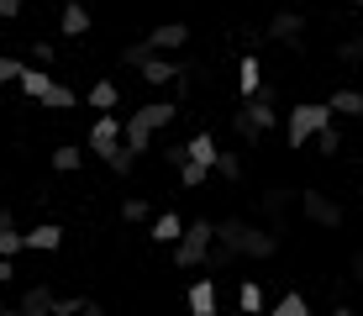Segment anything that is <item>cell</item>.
I'll return each instance as SVG.
<instances>
[{
  "instance_id": "8d00e7d4",
  "label": "cell",
  "mask_w": 363,
  "mask_h": 316,
  "mask_svg": "<svg viewBox=\"0 0 363 316\" xmlns=\"http://www.w3.org/2000/svg\"><path fill=\"white\" fill-rule=\"evenodd\" d=\"M227 263H232V253L221 248V243H211V253H206V269H211V274H221Z\"/></svg>"
},
{
  "instance_id": "ba28073f",
  "label": "cell",
  "mask_w": 363,
  "mask_h": 316,
  "mask_svg": "<svg viewBox=\"0 0 363 316\" xmlns=\"http://www.w3.org/2000/svg\"><path fill=\"white\" fill-rule=\"evenodd\" d=\"M184 306H190V316H216V274H206V280H195L190 290H184Z\"/></svg>"
},
{
  "instance_id": "9a60e30c",
  "label": "cell",
  "mask_w": 363,
  "mask_h": 316,
  "mask_svg": "<svg viewBox=\"0 0 363 316\" xmlns=\"http://www.w3.org/2000/svg\"><path fill=\"white\" fill-rule=\"evenodd\" d=\"M90 27H95V21H90V11H84L79 0H69V6H64V16H58V32H64V37H84Z\"/></svg>"
},
{
  "instance_id": "8992f818",
  "label": "cell",
  "mask_w": 363,
  "mask_h": 316,
  "mask_svg": "<svg viewBox=\"0 0 363 316\" xmlns=\"http://www.w3.org/2000/svg\"><path fill=\"white\" fill-rule=\"evenodd\" d=\"M300 206L316 227H342V206L327 195V190H300Z\"/></svg>"
},
{
  "instance_id": "9c48e42d",
  "label": "cell",
  "mask_w": 363,
  "mask_h": 316,
  "mask_svg": "<svg viewBox=\"0 0 363 316\" xmlns=\"http://www.w3.org/2000/svg\"><path fill=\"white\" fill-rule=\"evenodd\" d=\"M16 311H21V316H48V311H53V285H48V280L27 285V290L16 295Z\"/></svg>"
},
{
  "instance_id": "603a6c76",
  "label": "cell",
  "mask_w": 363,
  "mask_h": 316,
  "mask_svg": "<svg viewBox=\"0 0 363 316\" xmlns=\"http://www.w3.org/2000/svg\"><path fill=\"white\" fill-rule=\"evenodd\" d=\"M269 316H311V300L300 295V290H284V295L269 306Z\"/></svg>"
},
{
  "instance_id": "60d3db41",
  "label": "cell",
  "mask_w": 363,
  "mask_h": 316,
  "mask_svg": "<svg viewBox=\"0 0 363 316\" xmlns=\"http://www.w3.org/2000/svg\"><path fill=\"white\" fill-rule=\"evenodd\" d=\"M164 158L174 163V169H184V143H174V148H164Z\"/></svg>"
},
{
  "instance_id": "e0dca14e",
  "label": "cell",
  "mask_w": 363,
  "mask_h": 316,
  "mask_svg": "<svg viewBox=\"0 0 363 316\" xmlns=\"http://www.w3.org/2000/svg\"><path fill=\"white\" fill-rule=\"evenodd\" d=\"M216 153H221V148H216V137H211V132H195L190 143H184V158H190V163H206V169L216 163Z\"/></svg>"
},
{
  "instance_id": "e575fe53",
  "label": "cell",
  "mask_w": 363,
  "mask_h": 316,
  "mask_svg": "<svg viewBox=\"0 0 363 316\" xmlns=\"http://www.w3.org/2000/svg\"><path fill=\"white\" fill-rule=\"evenodd\" d=\"M147 217V200L143 195H127V200H121V222H143Z\"/></svg>"
},
{
  "instance_id": "ac0fdd59",
  "label": "cell",
  "mask_w": 363,
  "mask_h": 316,
  "mask_svg": "<svg viewBox=\"0 0 363 316\" xmlns=\"http://www.w3.org/2000/svg\"><path fill=\"white\" fill-rule=\"evenodd\" d=\"M16 90L27 95V100H48V90H53V74H48V69H27V74L16 80Z\"/></svg>"
},
{
  "instance_id": "d590c367",
  "label": "cell",
  "mask_w": 363,
  "mask_h": 316,
  "mask_svg": "<svg viewBox=\"0 0 363 316\" xmlns=\"http://www.w3.org/2000/svg\"><path fill=\"white\" fill-rule=\"evenodd\" d=\"M21 248H27V237H21V232H0V258H16Z\"/></svg>"
},
{
  "instance_id": "277c9868",
  "label": "cell",
  "mask_w": 363,
  "mask_h": 316,
  "mask_svg": "<svg viewBox=\"0 0 363 316\" xmlns=\"http://www.w3.org/2000/svg\"><path fill=\"white\" fill-rule=\"evenodd\" d=\"M121 126H127V121H116L111 111H106V116H95V126H90V153H95L100 163L121 148Z\"/></svg>"
},
{
  "instance_id": "1f68e13d",
  "label": "cell",
  "mask_w": 363,
  "mask_h": 316,
  "mask_svg": "<svg viewBox=\"0 0 363 316\" xmlns=\"http://www.w3.org/2000/svg\"><path fill=\"white\" fill-rule=\"evenodd\" d=\"M158 53L147 43H132V48H121V63H132V69H143V63H153Z\"/></svg>"
},
{
  "instance_id": "cb8c5ba5",
  "label": "cell",
  "mask_w": 363,
  "mask_h": 316,
  "mask_svg": "<svg viewBox=\"0 0 363 316\" xmlns=\"http://www.w3.org/2000/svg\"><path fill=\"white\" fill-rule=\"evenodd\" d=\"M327 106H332V116H363V90H337Z\"/></svg>"
},
{
  "instance_id": "4dcf8cb0",
  "label": "cell",
  "mask_w": 363,
  "mask_h": 316,
  "mask_svg": "<svg viewBox=\"0 0 363 316\" xmlns=\"http://www.w3.org/2000/svg\"><path fill=\"white\" fill-rule=\"evenodd\" d=\"M179 180H184V190H200V185H206V180H211V169H206V163H190V158H184V169H179Z\"/></svg>"
},
{
  "instance_id": "52a82bcc",
  "label": "cell",
  "mask_w": 363,
  "mask_h": 316,
  "mask_svg": "<svg viewBox=\"0 0 363 316\" xmlns=\"http://www.w3.org/2000/svg\"><path fill=\"white\" fill-rule=\"evenodd\" d=\"M143 43L153 48L158 58H169V53H179V48L190 43V27H184V21H164V27H153V32L143 37Z\"/></svg>"
},
{
  "instance_id": "6da1fadb",
  "label": "cell",
  "mask_w": 363,
  "mask_h": 316,
  "mask_svg": "<svg viewBox=\"0 0 363 316\" xmlns=\"http://www.w3.org/2000/svg\"><path fill=\"white\" fill-rule=\"evenodd\" d=\"M274 106H279V90H274V85H264V90H258L253 100H242V111H237L232 116V126H237V137H247V143H258V137L264 132H274Z\"/></svg>"
},
{
  "instance_id": "d4e9b609",
  "label": "cell",
  "mask_w": 363,
  "mask_h": 316,
  "mask_svg": "<svg viewBox=\"0 0 363 316\" xmlns=\"http://www.w3.org/2000/svg\"><path fill=\"white\" fill-rule=\"evenodd\" d=\"M211 174H221L227 185H237V180H242V158H237L232 148H227V153H216V163H211Z\"/></svg>"
},
{
  "instance_id": "74e56055",
  "label": "cell",
  "mask_w": 363,
  "mask_h": 316,
  "mask_svg": "<svg viewBox=\"0 0 363 316\" xmlns=\"http://www.w3.org/2000/svg\"><path fill=\"white\" fill-rule=\"evenodd\" d=\"M337 58H342V63H363V48H358V37H353V43H342V48H337Z\"/></svg>"
},
{
  "instance_id": "7bdbcfd3",
  "label": "cell",
  "mask_w": 363,
  "mask_h": 316,
  "mask_svg": "<svg viewBox=\"0 0 363 316\" xmlns=\"http://www.w3.org/2000/svg\"><path fill=\"white\" fill-rule=\"evenodd\" d=\"M16 280V258H0V285H11Z\"/></svg>"
},
{
  "instance_id": "4fadbf2b",
  "label": "cell",
  "mask_w": 363,
  "mask_h": 316,
  "mask_svg": "<svg viewBox=\"0 0 363 316\" xmlns=\"http://www.w3.org/2000/svg\"><path fill=\"white\" fill-rule=\"evenodd\" d=\"M274 253H279V232L247 227V237H242V258H274Z\"/></svg>"
},
{
  "instance_id": "44dd1931",
  "label": "cell",
  "mask_w": 363,
  "mask_h": 316,
  "mask_svg": "<svg viewBox=\"0 0 363 316\" xmlns=\"http://www.w3.org/2000/svg\"><path fill=\"white\" fill-rule=\"evenodd\" d=\"M237 306H242V316H264V285L242 280V285H237Z\"/></svg>"
},
{
  "instance_id": "f1b7e54d",
  "label": "cell",
  "mask_w": 363,
  "mask_h": 316,
  "mask_svg": "<svg viewBox=\"0 0 363 316\" xmlns=\"http://www.w3.org/2000/svg\"><path fill=\"white\" fill-rule=\"evenodd\" d=\"M43 106H53V111H74V106H79V95H74L69 85H53V90H48V100H43Z\"/></svg>"
},
{
  "instance_id": "836d02e7",
  "label": "cell",
  "mask_w": 363,
  "mask_h": 316,
  "mask_svg": "<svg viewBox=\"0 0 363 316\" xmlns=\"http://www.w3.org/2000/svg\"><path fill=\"white\" fill-rule=\"evenodd\" d=\"M21 74H27V63H21V58H11V53H0V85L21 80Z\"/></svg>"
},
{
  "instance_id": "7dc6e473",
  "label": "cell",
  "mask_w": 363,
  "mask_h": 316,
  "mask_svg": "<svg viewBox=\"0 0 363 316\" xmlns=\"http://www.w3.org/2000/svg\"><path fill=\"white\" fill-rule=\"evenodd\" d=\"M332 316H353V311H347V306H337V311H332Z\"/></svg>"
},
{
  "instance_id": "2e32d148",
  "label": "cell",
  "mask_w": 363,
  "mask_h": 316,
  "mask_svg": "<svg viewBox=\"0 0 363 316\" xmlns=\"http://www.w3.org/2000/svg\"><path fill=\"white\" fill-rule=\"evenodd\" d=\"M21 237H27V248H37V253H58L64 227H58V222H43V227H32V232H21Z\"/></svg>"
},
{
  "instance_id": "d6986e66",
  "label": "cell",
  "mask_w": 363,
  "mask_h": 316,
  "mask_svg": "<svg viewBox=\"0 0 363 316\" xmlns=\"http://www.w3.org/2000/svg\"><path fill=\"white\" fill-rule=\"evenodd\" d=\"M147 237H153V243H164V248H174V243L184 237V217H174V211H164V217L153 222V232H147Z\"/></svg>"
},
{
  "instance_id": "83f0119b",
  "label": "cell",
  "mask_w": 363,
  "mask_h": 316,
  "mask_svg": "<svg viewBox=\"0 0 363 316\" xmlns=\"http://www.w3.org/2000/svg\"><path fill=\"white\" fill-rule=\"evenodd\" d=\"M284 206H290V190H284V185H269V190H264V211H269V217H284Z\"/></svg>"
},
{
  "instance_id": "5b68a950",
  "label": "cell",
  "mask_w": 363,
  "mask_h": 316,
  "mask_svg": "<svg viewBox=\"0 0 363 316\" xmlns=\"http://www.w3.org/2000/svg\"><path fill=\"white\" fill-rule=\"evenodd\" d=\"M306 27H311V21L300 16V11H279V16H269L264 37H269V43H284V48H300V37H306Z\"/></svg>"
},
{
  "instance_id": "5bb4252c",
  "label": "cell",
  "mask_w": 363,
  "mask_h": 316,
  "mask_svg": "<svg viewBox=\"0 0 363 316\" xmlns=\"http://www.w3.org/2000/svg\"><path fill=\"white\" fill-rule=\"evenodd\" d=\"M247 227L253 222H242V217H227V222H216V243L232 253V258H242V237H247Z\"/></svg>"
},
{
  "instance_id": "3957f363",
  "label": "cell",
  "mask_w": 363,
  "mask_h": 316,
  "mask_svg": "<svg viewBox=\"0 0 363 316\" xmlns=\"http://www.w3.org/2000/svg\"><path fill=\"white\" fill-rule=\"evenodd\" d=\"M321 126H332V106H290V121H284V137H290V148H306L311 137L321 132Z\"/></svg>"
},
{
  "instance_id": "7c38bea8",
  "label": "cell",
  "mask_w": 363,
  "mask_h": 316,
  "mask_svg": "<svg viewBox=\"0 0 363 316\" xmlns=\"http://www.w3.org/2000/svg\"><path fill=\"white\" fill-rule=\"evenodd\" d=\"M137 74H143V85H174V80H184V58H153Z\"/></svg>"
},
{
  "instance_id": "8fae6325",
  "label": "cell",
  "mask_w": 363,
  "mask_h": 316,
  "mask_svg": "<svg viewBox=\"0 0 363 316\" xmlns=\"http://www.w3.org/2000/svg\"><path fill=\"white\" fill-rule=\"evenodd\" d=\"M174 116H179V100H174V95H158V100H147V106L137 111V121L153 126V132H158V126H169Z\"/></svg>"
},
{
  "instance_id": "30bf717a",
  "label": "cell",
  "mask_w": 363,
  "mask_h": 316,
  "mask_svg": "<svg viewBox=\"0 0 363 316\" xmlns=\"http://www.w3.org/2000/svg\"><path fill=\"white\" fill-rule=\"evenodd\" d=\"M258 90H264V58H253V53H247V58H237V95H242V100H253Z\"/></svg>"
},
{
  "instance_id": "ee69618b",
  "label": "cell",
  "mask_w": 363,
  "mask_h": 316,
  "mask_svg": "<svg viewBox=\"0 0 363 316\" xmlns=\"http://www.w3.org/2000/svg\"><path fill=\"white\" fill-rule=\"evenodd\" d=\"M79 316H106V306H100V300H90V306H84Z\"/></svg>"
},
{
  "instance_id": "681fc988",
  "label": "cell",
  "mask_w": 363,
  "mask_h": 316,
  "mask_svg": "<svg viewBox=\"0 0 363 316\" xmlns=\"http://www.w3.org/2000/svg\"><path fill=\"white\" fill-rule=\"evenodd\" d=\"M358 48H363V37H358Z\"/></svg>"
},
{
  "instance_id": "4316f807",
  "label": "cell",
  "mask_w": 363,
  "mask_h": 316,
  "mask_svg": "<svg viewBox=\"0 0 363 316\" xmlns=\"http://www.w3.org/2000/svg\"><path fill=\"white\" fill-rule=\"evenodd\" d=\"M79 163H84V148H69V143L53 148V169H58V174H74Z\"/></svg>"
},
{
  "instance_id": "484cf974",
  "label": "cell",
  "mask_w": 363,
  "mask_h": 316,
  "mask_svg": "<svg viewBox=\"0 0 363 316\" xmlns=\"http://www.w3.org/2000/svg\"><path fill=\"white\" fill-rule=\"evenodd\" d=\"M311 143H316V153H321V158H337V153H342V132H337V126H321Z\"/></svg>"
},
{
  "instance_id": "b9f144b4",
  "label": "cell",
  "mask_w": 363,
  "mask_h": 316,
  "mask_svg": "<svg viewBox=\"0 0 363 316\" xmlns=\"http://www.w3.org/2000/svg\"><path fill=\"white\" fill-rule=\"evenodd\" d=\"M0 232H16V211L11 206H0Z\"/></svg>"
},
{
  "instance_id": "bcb514c9",
  "label": "cell",
  "mask_w": 363,
  "mask_h": 316,
  "mask_svg": "<svg viewBox=\"0 0 363 316\" xmlns=\"http://www.w3.org/2000/svg\"><path fill=\"white\" fill-rule=\"evenodd\" d=\"M0 316H21V311H16V306H6V311H0Z\"/></svg>"
},
{
  "instance_id": "f546056e",
  "label": "cell",
  "mask_w": 363,
  "mask_h": 316,
  "mask_svg": "<svg viewBox=\"0 0 363 316\" xmlns=\"http://www.w3.org/2000/svg\"><path fill=\"white\" fill-rule=\"evenodd\" d=\"M84 306H90L84 295H53V311H48V316H79Z\"/></svg>"
},
{
  "instance_id": "f35d334b",
  "label": "cell",
  "mask_w": 363,
  "mask_h": 316,
  "mask_svg": "<svg viewBox=\"0 0 363 316\" xmlns=\"http://www.w3.org/2000/svg\"><path fill=\"white\" fill-rule=\"evenodd\" d=\"M21 11H27L21 0H0V21H21Z\"/></svg>"
},
{
  "instance_id": "7a4b0ae2",
  "label": "cell",
  "mask_w": 363,
  "mask_h": 316,
  "mask_svg": "<svg viewBox=\"0 0 363 316\" xmlns=\"http://www.w3.org/2000/svg\"><path fill=\"white\" fill-rule=\"evenodd\" d=\"M211 243H216V222L195 217L190 227H184V237L174 243V269H206V253Z\"/></svg>"
},
{
  "instance_id": "816d5d0a",
  "label": "cell",
  "mask_w": 363,
  "mask_h": 316,
  "mask_svg": "<svg viewBox=\"0 0 363 316\" xmlns=\"http://www.w3.org/2000/svg\"><path fill=\"white\" fill-rule=\"evenodd\" d=\"M0 90H6V85H0Z\"/></svg>"
},
{
  "instance_id": "f907efd6",
  "label": "cell",
  "mask_w": 363,
  "mask_h": 316,
  "mask_svg": "<svg viewBox=\"0 0 363 316\" xmlns=\"http://www.w3.org/2000/svg\"><path fill=\"white\" fill-rule=\"evenodd\" d=\"M358 195H363V185H358Z\"/></svg>"
},
{
  "instance_id": "c3c4849f",
  "label": "cell",
  "mask_w": 363,
  "mask_h": 316,
  "mask_svg": "<svg viewBox=\"0 0 363 316\" xmlns=\"http://www.w3.org/2000/svg\"><path fill=\"white\" fill-rule=\"evenodd\" d=\"M358 16H363V0H358Z\"/></svg>"
},
{
  "instance_id": "f6af8a7d",
  "label": "cell",
  "mask_w": 363,
  "mask_h": 316,
  "mask_svg": "<svg viewBox=\"0 0 363 316\" xmlns=\"http://www.w3.org/2000/svg\"><path fill=\"white\" fill-rule=\"evenodd\" d=\"M353 280H363V253H353Z\"/></svg>"
},
{
  "instance_id": "7402d4cb",
  "label": "cell",
  "mask_w": 363,
  "mask_h": 316,
  "mask_svg": "<svg viewBox=\"0 0 363 316\" xmlns=\"http://www.w3.org/2000/svg\"><path fill=\"white\" fill-rule=\"evenodd\" d=\"M116 100H121V90H116V85H111V80H95V85H90V95H84V106H95L100 116H106V111L116 106Z\"/></svg>"
},
{
  "instance_id": "d6a6232c",
  "label": "cell",
  "mask_w": 363,
  "mask_h": 316,
  "mask_svg": "<svg viewBox=\"0 0 363 316\" xmlns=\"http://www.w3.org/2000/svg\"><path fill=\"white\" fill-rule=\"evenodd\" d=\"M106 169H111V174H132V169H137V153H132V148H116V153L106 158Z\"/></svg>"
},
{
  "instance_id": "ab89813d",
  "label": "cell",
  "mask_w": 363,
  "mask_h": 316,
  "mask_svg": "<svg viewBox=\"0 0 363 316\" xmlns=\"http://www.w3.org/2000/svg\"><path fill=\"white\" fill-rule=\"evenodd\" d=\"M32 58L37 63H53V43H32Z\"/></svg>"
},
{
  "instance_id": "ffe728a7",
  "label": "cell",
  "mask_w": 363,
  "mask_h": 316,
  "mask_svg": "<svg viewBox=\"0 0 363 316\" xmlns=\"http://www.w3.org/2000/svg\"><path fill=\"white\" fill-rule=\"evenodd\" d=\"M121 148H132V153H137V158H143V153H147V148H153V126H143V121H137V116H132L127 126H121Z\"/></svg>"
}]
</instances>
